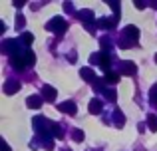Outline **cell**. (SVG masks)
<instances>
[{"instance_id":"obj_1","label":"cell","mask_w":157,"mask_h":151,"mask_svg":"<svg viewBox=\"0 0 157 151\" xmlns=\"http://www.w3.org/2000/svg\"><path fill=\"white\" fill-rule=\"evenodd\" d=\"M139 40V30L135 26H127L121 34V40H119V48H133Z\"/></svg>"},{"instance_id":"obj_2","label":"cell","mask_w":157,"mask_h":151,"mask_svg":"<svg viewBox=\"0 0 157 151\" xmlns=\"http://www.w3.org/2000/svg\"><path fill=\"white\" fill-rule=\"evenodd\" d=\"M46 28L50 32H54V34H64V32L68 30V22H66L62 16H54L50 22L46 24Z\"/></svg>"},{"instance_id":"obj_3","label":"cell","mask_w":157,"mask_h":151,"mask_svg":"<svg viewBox=\"0 0 157 151\" xmlns=\"http://www.w3.org/2000/svg\"><path fill=\"white\" fill-rule=\"evenodd\" d=\"M2 50L6 52V54H10V58L20 54V52H18L20 48H18V42H16V40H6V42H4V46H2Z\"/></svg>"},{"instance_id":"obj_4","label":"cell","mask_w":157,"mask_h":151,"mask_svg":"<svg viewBox=\"0 0 157 151\" xmlns=\"http://www.w3.org/2000/svg\"><path fill=\"white\" fill-rule=\"evenodd\" d=\"M58 109H60L62 113H68V115H76L78 113V108L74 101H64L62 105H58Z\"/></svg>"},{"instance_id":"obj_5","label":"cell","mask_w":157,"mask_h":151,"mask_svg":"<svg viewBox=\"0 0 157 151\" xmlns=\"http://www.w3.org/2000/svg\"><path fill=\"white\" fill-rule=\"evenodd\" d=\"M20 89V81H16V80H8L6 84H4V93L6 96H12L14 92H18Z\"/></svg>"},{"instance_id":"obj_6","label":"cell","mask_w":157,"mask_h":151,"mask_svg":"<svg viewBox=\"0 0 157 151\" xmlns=\"http://www.w3.org/2000/svg\"><path fill=\"white\" fill-rule=\"evenodd\" d=\"M42 100L44 101H54L56 100V89L52 85H44L42 88Z\"/></svg>"},{"instance_id":"obj_7","label":"cell","mask_w":157,"mask_h":151,"mask_svg":"<svg viewBox=\"0 0 157 151\" xmlns=\"http://www.w3.org/2000/svg\"><path fill=\"white\" fill-rule=\"evenodd\" d=\"M26 104H28V108H30V109H38V108H42L44 100H42V96H30L26 100Z\"/></svg>"},{"instance_id":"obj_8","label":"cell","mask_w":157,"mask_h":151,"mask_svg":"<svg viewBox=\"0 0 157 151\" xmlns=\"http://www.w3.org/2000/svg\"><path fill=\"white\" fill-rule=\"evenodd\" d=\"M78 18H80L82 22L86 24V26H90V24L94 22V12H92V10H80V14H78Z\"/></svg>"},{"instance_id":"obj_9","label":"cell","mask_w":157,"mask_h":151,"mask_svg":"<svg viewBox=\"0 0 157 151\" xmlns=\"http://www.w3.org/2000/svg\"><path fill=\"white\" fill-rule=\"evenodd\" d=\"M121 72L127 76H135L137 74V66L133 62H121Z\"/></svg>"},{"instance_id":"obj_10","label":"cell","mask_w":157,"mask_h":151,"mask_svg":"<svg viewBox=\"0 0 157 151\" xmlns=\"http://www.w3.org/2000/svg\"><path fill=\"white\" fill-rule=\"evenodd\" d=\"M80 74H82V77H84L86 81H90V84H96V74L92 72V68H82Z\"/></svg>"},{"instance_id":"obj_11","label":"cell","mask_w":157,"mask_h":151,"mask_svg":"<svg viewBox=\"0 0 157 151\" xmlns=\"http://www.w3.org/2000/svg\"><path fill=\"white\" fill-rule=\"evenodd\" d=\"M98 64H100L104 70H107V66H109V54H107V52H100V54H98Z\"/></svg>"},{"instance_id":"obj_12","label":"cell","mask_w":157,"mask_h":151,"mask_svg":"<svg viewBox=\"0 0 157 151\" xmlns=\"http://www.w3.org/2000/svg\"><path fill=\"white\" fill-rule=\"evenodd\" d=\"M10 62H12V66L18 68V70H22V68H26V66H28V64H26V58H22L20 54H18V56H12Z\"/></svg>"},{"instance_id":"obj_13","label":"cell","mask_w":157,"mask_h":151,"mask_svg":"<svg viewBox=\"0 0 157 151\" xmlns=\"http://www.w3.org/2000/svg\"><path fill=\"white\" fill-rule=\"evenodd\" d=\"M104 81H105V84H117V81H119V74H115V72H105Z\"/></svg>"},{"instance_id":"obj_14","label":"cell","mask_w":157,"mask_h":151,"mask_svg":"<svg viewBox=\"0 0 157 151\" xmlns=\"http://www.w3.org/2000/svg\"><path fill=\"white\" fill-rule=\"evenodd\" d=\"M147 127H149L151 131H157V115L155 113H149V115H147Z\"/></svg>"},{"instance_id":"obj_15","label":"cell","mask_w":157,"mask_h":151,"mask_svg":"<svg viewBox=\"0 0 157 151\" xmlns=\"http://www.w3.org/2000/svg\"><path fill=\"white\" fill-rule=\"evenodd\" d=\"M101 111V101L100 100H92L90 101V113H100Z\"/></svg>"},{"instance_id":"obj_16","label":"cell","mask_w":157,"mask_h":151,"mask_svg":"<svg viewBox=\"0 0 157 151\" xmlns=\"http://www.w3.org/2000/svg\"><path fill=\"white\" fill-rule=\"evenodd\" d=\"M50 133H52V137H60L62 135L60 125H56V123H52V121H50Z\"/></svg>"},{"instance_id":"obj_17","label":"cell","mask_w":157,"mask_h":151,"mask_svg":"<svg viewBox=\"0 0 157 151\" xmlns=\"http://www.w3.org/2000/svg\"><path fill=\"white\" fill-rule=\"evenodd\" d=\"M24 58H26V64H28V66H34V64H36V54H34V52H26V54H24Z\"/></svg>"},{"instance_id":"obj_18","label":"cell","mask_w":157,"mask_h":151,"mask_svg":"<svg viewBox=\"0 0 157 151\" xmlns=\"http://www.w3.org/2000/svg\"><path fill=\"white\" fill-rule=\"evenodd\" d=\"M32 42H34V36H32L30 32H24V34H22V44L28 46V44H32Z\"/></svg>"},{"instance_id":"obj_19","label":"cell","mask_w":157,"mask_h":151,"mask_svg":"<svg viewBox=\"0 0 157 151\" xmlns=\"http://www.w3.org/2000/svg\"><path fill=\"white\" fill-rule=\"evenodd\" d=\"M104 92H105V97H107V100H111V101L117 100V93H115V89H104Z\"/></svg>"},{"instance_id":"obj_20","label":"cell","mask_w":157,"mask_h":151,"mask_svg":"<svg viewBox=\"0 0 157 151\" xmlns=\"http://www.w3.org/2000/svg\"><path fill=\"white\" fill-rule=\"evenodd\" d=\"M149 101H151V104H157V85H153V88H151V92H149Z\"/></svg>"},{"instance_id":"obj_21","label":"cell","mask_w":157,"mask_h":151,"mask_svg":"<svg viewBox=\"0 0 157 151\" xmlns=\"http://www.w3.org/2000/svg\"><path fill=\"white\" fill-rule=\"evenodd\" d=\"M115 125H117V127H123V115L119 111H115Z\"/></svg>"},{"instance_id":"obj_22","label":"cell","mask_w":157,"mask_h":151,"mask_svg":"<svg viewBox=\"0 0 157 151\" xmlns=\"http://www.w3.org/2000/svg\"><path fill=\"white\" fill-rule=\"evenodd\" d=\"M74 139H76V141H84V131L76 129V131H74Z\"/></svg>"},{"instance_id":"obj_23","label":"cell","mask_w":157,"mask_h":151,"mask_svg":"<svg viewBox=\"0 0 157 151\" xmlns=\"http://www.w3.org/2000/svg\"><path fill=\"white\" fill-rule=\"evenodd\" d=\"M16 22H18V28H22L24 26V16L18 14V16H16Z\"/></svg>"},{"instance_id":"obj_24","label":"cell","mask_w":157,"mask_h":151,"mask_svg":"<svg viewBox=\"0 0 157 151\" xmlns=\"http://www.w3.org/2000/svg\"><path fill=\"white\" fill-rule=\"evenodd\" d=\"M135 6H137V8H145L147 4H145V2H141V0H135Z\"/></svg>"},{"instance_id":"obj_25","label":"cell","mask_w":157,"mask_h":151,"mask_svg":"<svg viewBox=\"0 0 157 151\" xmlns=\"http://www.w3.org/2000/svg\"><path fill=\"white\" fill-rule=\"evenodd\" d=\"M4 151H10V147H8V143H4Z\"/></svg>"},{"instance_id":"obj_26","label":"cell","mask_w":157,"mask_h":151,"mask_svg":"<svg viewBox=\"0 0 157 151\" xmlns=\"http://www.w3.org/2000/svg\"><path fill=\"white\" fill-rule=\"evenodd\" d=\"M155 62H157V54H155Z\"/></svg>"},{"instance_id":"obj_27","label":"cell","mask_w":157,"mask_h":151,"mask_svg":"<svg viewBox=\"0 0 157 151\" xmlns=\"http://www.w3.org/2000/svg\"><path fill=\"white\" fill-rule=\"evenodd\" d=\"M66 151H70V149H66Z\"/></svg>"}]
</instances>
